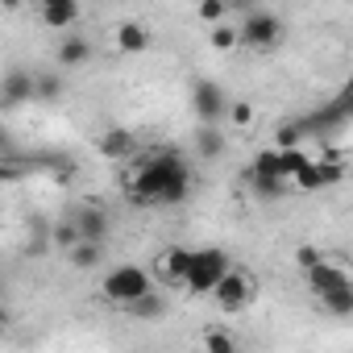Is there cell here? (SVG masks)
Instances as JSON below:
<instances>
[{
  "mask_svg": "<svg viewBox=\"0 0 353 353\" xmlns=\"http://www.w3.org/2000/svg\"><path fill=\"white\" fill-rule=\"evenodd\" d=\"M291 183H295L299 192H320V188H324V179H320V166H316V162H307V166L295 174Z\"/></svg>",
  "mask_w": 353,
  "mask_h": 353,
  "instance_id": "23",
  "label": "cell"
},
{
  "mask_svg": "<svg viewBox=\"0 0 353 353\" xmlns=\"http://www.w3.org/2000/svg\"><path fill=\"white\" fill-rule=\"evenodd\" d=\"M34 75H38V71L9 67V71H5V83H0V104H5V108H17V104L34 100Z\"/></svg>",
  "mask_w": 353,
  "mask_h": 353,
  "instance_id": "8",
  "label": "cell"
},
{
  "mask_svg": "<svg viewBox=\"0 0 353 353\" xmlns=\"http://www.w3.org/2000/svg\"><path fill=\"white\" fill-rule=\"evenodd\" d=\"M241 46L250 50H274L283 42V17L274 9H245V21L237 26Z\"/></svg>",
  "mask_w": 353,
  "mask_h": 353,
  "instance_id": "5",
  "label": "cell"
},
{
  "mask_svg": "<svg viewBox=\"0 0 353 353\" xmlns=\"http://www.w3.org/2000/svg\"><path fill=\"white\" fill-rule=\"evenodd\" d=\"M204 353H237L233 332H225V328H208V332H204Z\"/></svg>",
  "mask_w": 353,
  "mask_h": 353,
  "instance_id": "21",
  "label": "cell"
},
{
  "mask_svg": "<svg viewBox=\"0 0 353 353\" xmlns=\"http://www.w3.org/2000/svg\"><path fill=\"white\" fill-rule=\"evenodd\" d=\"M38 21L67 34L79 21V5H75V0H42V5H38Z\"/></svg>",
  "mask_w": 353,
  "mask_h": 353,
  "instance_id": "10",
  "label": "cell"
},
{
  "mask_svg": "<svg viewBox=\"0 0 353 353\" xmlns=\"http://www.w3.org/2000/svg\"><path fill=\"white\" fill-rule=\"evenodd\" d=\"M75 229H79L83 241L104 245V237H108V212H104L100 204H83V208L75 212Z\"/></svg>",
  "mask_w": 353,
  "mask_h": 353,
  "instance_id": "9",
  "label": "cell"
},
{
  "mask_svg": "<svg viewBox=\"0 0 353 353\" xmlns=\"http://www.w3.org/2000/svg\"><path fill=\"white\" fill-rule=\"evenodd\" d=\"M320 303L332 312V316H353V283L349 287H336L328 295H320Z\"/></svg>",
  "mask_w": 353,
  "mask_h": 353,
  "instance_id": "20",
  "label": "cell"
},
{
  "mask_svg": "<svg viewBox=\"0 0 353 353\" xmlns=\"http://www.w3.org/2000/svg\"><path fill=\"white\" fill-rule=\"evenodd\" d=\"M307 162H312V158H307L303 150H279V170H283V179H295Z\"/></svg>",
  "mask_w": 353,
  "mask_h": 353,
  "instance_id": "22",
  "label": "cell"
},
{
  "mask_svg": "<svg viewBox=\"0 0 353 353\" xmlns=\"http://www.w3.org/2000/svg\"><path fill=\"white\" fill-rule=\"evenodd\" d=\"M250 174H279V179H283V170H279V150H262V154L254 158Z\"/></svg>",
  "mask_w": 353,
  "mask_h": 353,
  "instance_id": "25",
  "label": "cell"
},
{
  "mask_svg": "<svg viewBox=\"0 0 353 353\" xmlns=\"http://www.w3.org/2000/svg\"><path fill=\"white\" fill-rule=\"evenodd\" d=\"M96 145H100L104 158H129L133 154V133L129 129H104Z\"/></svg>",
  "mask_w": 353,
  "mask_h": 353,
  "instance_id": "13",
  "label": "cell"
},
{
  "mask_svg": "<svg viewBox=\"0 0 353 353\" xmlns=\"http://www.w3.org/2000/svg\"><path fill=\"white\" fill-rule=\"evenodd\" d=\"M125 312H129V316H133V320H158V316H162V312H166V299H162V295H154V291H150V295H141V299H137V303H129V307H125Z\"/></svg>",
  "mask_w": 353,
  "mask_h": 353,
  "instance_id": "19",
  "label": "cell"
},
{
  "mask_svg": "<svg viewBox=\"0 0 353 353\" xmlns=\"http://www.w3.org/2000/svg\"><path fill=\"white\" fill-rule=\"evenodd\" d=\"M196 154H200V158H221V154H225V133H221L216 125H200V133H196Z\"/></svg>",
  "mask_w": 353,
  "mask_h": 353,
  "instance_id": "16",
  "label": "cell"
},
{
  "mask_svg": "<svg viewBox=\"0 0 353 353\" xmlns=\"http://www.w3.org/2000/svg\"><path fill=\"white\" fill-rule=\"evenodd\" d=\"M54 59H59V67H83L92 59V42L79 38V34H67L59 42V50H54Z\"/></svg>",
  "mask_w": 353,
  "mask_h": 353,
  "instance_id": "12",
  "label": "cell"
},
{
  "mask_svg": "<svg viewBox=\"0 0 353 353\" xmlns=\"http://www.w3.org/2000/svg\"><path fill=\"white\" fill-rule=\"evenodd\" d=\"M125 188L133 204H183L192 192V166L179 150H154L137 158Z\"/></svg>",
  "mask_w": 353,
  "mask_h": 353,
  "instance_id": "1",
  "label": "cell"
},
{
  "mask_svg": "<svg viewBox=\"0 0 353 353\" xmlns=\"http://www.w3.org/2000/svg\"><path fill=\"white\" fill-rule=\"evenodd\" d=\"M100 291H104L108 303L129 307V303H137L141 295H150V274H145L141 266H112V270L100 279Z\"/></svg>",
  "mask_w": 353,
  "mask_h": 353,
  "instance_id": "4",
  "label": "cell"
},
{
  "mask_svg": "<svg viewBox=\"0 0 353 353\" xmlns=\"http://www.w3.org/2000/svg\"><path fill=\"white\" fill-rule=\"evenodd\" d=\"M59 96H63V79H59L54 71H38V75H34V100L50 104V100H59Z\"/></svg>",
  "mask_w": 353,
  "mask_h": 353,
  "instance_id": "18",
  "label": "cell"
},
{
  "mask_svg": "<svg viewBox=\"0 0 353 353\" xmlns=\"http://www.w3.org/2000/svg\"><path fill=\"white\" fill-rule=\"evenodd\" d=\"M229 117H233V125H250L254 121V104L250 100H233L229 104Z\"/></svg>",
  "mask_w": 353,
  "mask_h": 353,
  "instance_id": "28",
  "label": "cell"
},
{
  "mask_svg": "<svg viewBox=\"0 0 353 353\" xmlns=\"http://www.w3.org/2000/svg\"><path fill=\"white\" fill-rule=\"evenodd\" d=\"M316 166H320V179H324V188H328V183H341V174H345V162H341L336 154H324Z\"/></svg>",
  "mask_w": 353,
  "mask_h": 353,
  "instance_id": "24",
  "label": "cell"
},
{
  "mask_svg": "<svg viewBox=\"0 0 353 353\" xmlns=\"http://www.w3.org/2000/svg\"><path fill=\"white\" fill-rule=\"evenodd\" d=\"M212 295H216V303H221L225 312H241V307H250V299H254V279H250L241 266H233V270L225 274V283H221Z\"/></svg>",
  "mask_w": 353,
  "mask_h": 353,
  "instance_id": "7",
  "label": "cell"
},
{
  "mask_svg": "<svg viewBox=\"0 0 353 353\" xmlns=\"http://www.w3.org/2000/svg\"><path fill=\"white\" fill-rule=\"evenodd\" d=\"M67 258H71V266H75V270H96V266L104 262V245H92V241H79V245H75V250H71Z\"/></svg>",
  "mask_w": 353,
  "mask_h": 353,
  "instance_id": "17",
  "label": "cell"
},
{
  "mask_svg": "<svg viewBox=\"0 0 353 353\" xmlns=\"http://www.w3.org/2000/svg\"><path fill=\"white\" fill-rule=\"evenodd\" d=\"M117 46H121L125 54H141V50L150 46V30L137 26V21H125V26L117 30Z\"/></svg>",
  "mask_w": 353,
  "mask_h": 353,
  "instance_id": "15",
  "label": "cell"
},
{
  "mask_svg": "<svg viewBox=\"0 0 353 353\" xmlns=\"http://www.w3.org/2000/svg\"><path fill=\"white\" fill-rule=\"evenodd\" d=\"M229 17V5H221V0H204V5H200V21H225Z\"/></svg>",
  "mask_w": 353,
  "mask_h": 353,
  "instance_id": "27",
  "label": "cell"
},
{
  "mask_svg": "<svg viewBox=\"0 0 353 353\" xmlns=\"http://www.w3.org/2000/svg\"><path fill=\"white\" fill-rule=\"evenodd\" d=\"M212 46H216V50H233V46H241V34H237L233 26H216V30H212Z\"/></svg>",
  "mask_w": 353,
  "mask_h": 353,
  "instance_id": "26",
  "label": "cell"
},
{
  "mask_svg": "<svg viewBox=\"0 0 353 353\" xmlns=\"http://www.w3.org/2000/svg\"><path fill=\"white\" fill-rule=\"evenodd\" d=\"M233 270V262H229V254L225 250H216V245H208V250H196L192 254V270H188V291H196V295H212L221 283H225V274Z\"/></svg>",
  "mask_w": 353,
  "mask_h": 353,
  "instance_id": "2",
  "label": "cell"
},
{
  "mask_svg": "<svg viewBox=\"0 0 353 353\" xmlns=\"http://www.w3.org/2000/svg\"><path fill=\"white\" fill-rule=\"evenodd\" d=\"M229 96H225V88L216 83V79H196V88H192V108H196V117H200V125H216L221 117H229Z\"/></svg>",
  "mask_w": 353,
  "mask_h": 353,
  "instance_id": "6",
  "label": "cell"
},
{
  "mask_svg": "<svg viewBox=\"0 0 353 353\" xmlns=\"http://www.w3.org/2000/svg\"><path fill=\"white\" fill-rule=\"evenodd\" d=\"M250 188L258 200H283L295 183L291 179H279V174H250Z\"/></svg>",
  "mask_w": 353,
  "mask_h": 353,
  "instance_id": "14",
  "label": "cell"
},
{
  "mask_svg": "<svg viewBox=\"0 0 353 353\" xmlns=\"http://www.w3.org/2000/svg\"><path fill=\"white\" fill-rule=\"evenodd\" d=\"M192 254L196 250H183V245H170L162 258H158V270L174 283H188V270H192Z\"/></svg>",
  "mask_w": 353,
  "mask_h": 353,
  "instance_id": "11",
  "label": "cell"
},
{
  "mask_svg": "<svg viewBox=\"0 0 353 353\" xmlns=\"http://www.w3.org/2000/svg\"><path fill=\"white\" fill-rule=\"evenodd\" d=\"M295 262L303 266V279H307V287H312L316 295H328V291H336V287H349V283H353L345 266H336L332 258H324V254H320V250H312V245L295 250Z\"/></svg>",
  "mask_w": 353,
  "mask_h": 353,
  "instance_id": "3",
  "label": "cell"
}]
</instances>
